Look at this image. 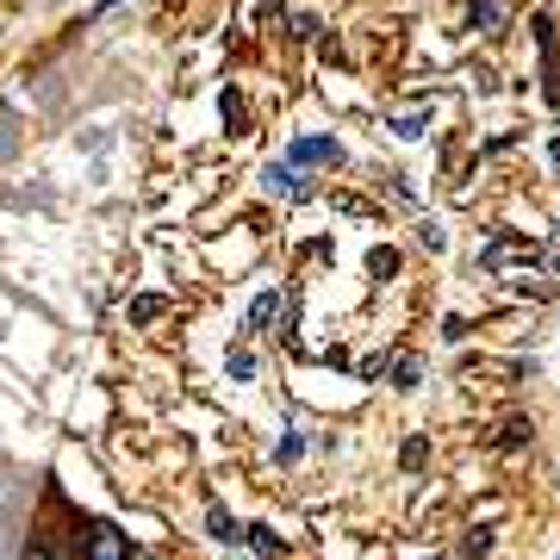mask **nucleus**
Listing matches in <instances>:
<instances>
[{"instance_id": "2eb2a0df", "label": "nucleus", "mask_w": 560, "mask_h": 560, "mask_svg": "<svg viewBox=\"0 0 560 560\" xmlns=\"http://www.w3.org/2000/svg\"><path fill=\"white\" fill-rule=\"evenodd\" d=\"M368 275H399V249H374V256H368Z\"/></svg>"}, {"instance_id": "4be33fe9", "label": "nucleus", "mask_w": 560, "mask_h": 560, "mask_svg": "<svg viewBox=\"0 0 560 560\" xmlns=\"http://www.w3.org/2000/svg\"><path fill=\"white\" fill-rule=\"evenodd\" d=\"M548 156H555V168H560V138H555V150H548Z\"/></svg>"}, {"instance_id": "6ab92c4d", "label": "nucleus", "mask_w": 560, "mask_h": 560, "mask_svg": "<svg viewBox=\"0 0 560 560\" xmlns=\"http://www.w3.org/2000/svg\"><path fill=\"white\" fill-rule=\"evenodd\" d=\"M418 243H423V249H442V243H448V237H442V231H436V224H430V219H423V224H418Z\"/></svg>"}, {"instance_id": "f03ea898", "label": "nucleus", "mask_w": 560, "mask_h": 560, "mask_svg": "<svg viewBox=\"0 0 560 560\" xmlns=\"http://www.w3.org/2000/svg\"><path fill=\"white\" fill-rule=\"evenodd\" d=\"M261 194H268V200H312V180H305L293 162H268V168H261Z\"/></svg>"}, {"instance_id": "6e6552de", "label": "nucleus", "mask_w": 560, "mask_h": 560, "mask_svg": "<svg viewBox=\"0 0 560 560\" xmlns=\"http://www.w3.org/2000/svg\"><path fill=\"white\" fill-rule=\"evenodd\" d=\"M280 312H287V300H280V293H261V300L249 305V330H268V324H275Z\"/></svg>"}, {"instance_id": "f8f14e48", "label": "nucleus", "mask_w": 560, "mask_h": 560, "mask_svg": "<svg viewBox=\"0 0 560 560\" xmlns=\"http://www.w3.org/2000/svg\"><path fill=\"white\" fill-rule=\"evenodd\" d=\"M423 460H430V436H411V442L399 448V467H405V474H418Z\"/></svg>"}, {"instance_id": "7ed1b4c3", "label": "nucleus", "mask_w": 560, "mask_h": 560, "mask_svg": "<svg viewBox=\"0 0 560 560\" xmlns=\"http://www.w3.org/2000/svg\"><path fill=\"white\" fill-rule=\"evenodd\" d=\"M287 162H293V168H305V162H330V168H337V162H342V143H337V138H293Z\"/></svg>"}, {"instance_id": "0eeeda50", "label": "nucleus", "mask_w": 560, "mask_h": 560, "mask_svg": "<svg viewBox=\"0 0 560 560\" xmlns=\"http://www.w3.org/2000/svg\"><path fill=\"white\" fill-rule=\"evenodd\" d=\"M529 442H536V423H529V418H511V423L499 430V448H504V455H517V448H529Z\"/></svg>"}, {"instance_id": "aec40b11", "label": "nucleus", "mask_w": 560, "mask_h": 560, "mask_svg": "<svg viewBox=\"0 0 560 560\" xmlns=\"http://www.w3.org/2000/svg\"><path fill=\"white\" fill-rule=\"evenodd\" d=\"M442 342H467V318H442Z\"/></svg>"}, {"instance_id": "9d476101", "label": "nucleus", "mask_w": 560, "mask_h": 560, "mask_svg": "<svg viewBox=\"0 0 560 560\" xmlns=\"http://www.w3.org/2000/svg\"><path fill=\"white\" fill-rule=\"evenodd\" d=\"M125 312H131V324H156L162 312H168V300H156V293H138V300L125 305Z\"/></svg>"}, {"instance_id": "f257e3e1", "label": "nucleus", "mask_w": 560, "mask_h": 560, "mask_svg": "<svg viewBox=\"0 0 560 560\" xmlns=\"http://www.w3.org/2000/svg\"><path fill=\"white\" fill-rule=\"evenodd\" d=\"M75 541H81V560H131V536L119 523H88Z\"/></svg>"}, {"instance_id": "20e7f679", "label": "nucleus", "mask_w": 560, "mask_h": 560, "mask_svg": "<svg viewBox=\"0 0 560 560\" xmlns=\"http://www.w3.org/2000/svg\"><path fill=\"white\" fill-rule=\"evenodd\" d=\"M511 256H517V261H536V243H529V237H492V243L480 249V268H504Z\"/></svg>"}, {"instance_id": "4468645a", "label": "nucleus", "mask_w": 560, "mask_h": 560, "mask_svg": "<svg viewBox=\"0 0 560 560\" xmlns=\"http://www.w3.org/2000/svg\"><path fill=\"white\" fill-rule=\"evenodd\" d=\"M418 381H423V368H418L411 355H405V361H393V386H399V393H411Z\"/></svg>"}, {"instance_id": "f3484780", "label": "nucleus", "mask_w": 560, "mask_h": 560, "mask_svg": "<svg viewBox=\"0 0 560 560\" xmlns=\"http://www.w3.org/2000/svg\"><path fill=\"white\" fill-rule=\"evenodd\" d=\"M318 32H324V25L312 20V13H300V20H293V38H300V44H318Z\"/></svg>"}, {"instance_id": "423d86ee", "label": "nucleus", "mask_w": 560, "mask_h": 560, "mask_svg": "<svg viewBox=\"0 0 560 560\" xmlns=\"http://www.w3.org/2000/svg\"><path fill=\"white\" fill-rule=\"evenodd\" d=\"M467 20H474V32H486V38H499L504 13H499V0H467Z\"/></svg>"}, {"instance_id": "9b49d317", "label": "nucleus", "mask_w": 560, "mask_h": 560, "mask_svg": "<svg viewBox=\"0 0 560 560\" xmlns=\"http://www.w3.org/2000/svg\"><path fill=\"white\" fill-rule=\"evenodd\" d=\"M243 541H249V548H256L261 560H287V548H280L275 529H243Z\"/></svg>"}, {"instance_id": "ddd939ff", "label": "nucleus", "mask_w": 560, "mask_h": 560, "mask_svg": "<svg viewBox=\"0 0 560 560\" xmlns=\"http://www.w3.org/2000/svg\"><path fill=\"white\" fill-rule=\"evenodd\" d=\"M224 125H231V138H243V125H249V119H243V101H237V88H224Z\"/></svg>"}, {"instance_id": "dca6fc26", "label": "nucleus", "mask_w": 560, "mask_h": 560, "mask_svg": "<svg viewBox=\"0 0 560 560\" xmlns=\"http://www.w3.org/2000/svg\"><path fill=\"white\" fill-rule=\"evenodd\" d=\"M523 143V131H499L492 143H480V156H504V150H517Z\"/></svg>"}, {"instance_id": "a211bd4d", "label": "nucleus", "mask_w": 560, "mask_h": 560, "mask_svg": "<svg viewBox=\"0 0 560 560\" xmlns=\"http://www.w3.org/2000/svg\"><path fill=\"white\" fill-rule=\"evenodd\" d=\"M249 374H256V355H249V349H237V355H231V381H249Z\"/></svg>"}, {"instance_id": "1a4fd4ad", "label": "nucleus", "mask_w": 560, "mask_h": 560, "mask_svg": "<svg viewBox=\"0 0 560 560\" xmlns=\"http://www.w3.org/2000/svg\"><path fill=\"white\" fill-rule=\"evenodd\" d=\"M206 529H212V536H219V541H243V523L231 517L224 504H212V511H206Z\"/></svg>"}, {"instance_id": "412c9836", "label": "nucleus", "mask_w": 560, "mask_h": 560, "mask_svg": "<svg viewBox=\"0 0 560 560\" xmlns=\"http://www.w3.org/2000/svg\"><path fill=\"white\" fill-rule=\"evenodd\" d=\"M300 455H305V442L287 430V436H280V460H300Z\"/></svg>"}, {"instance_id": "39448f33", "label": "nucleus", "mask_w": 560, "mask_h": 560, "mask_svg": "<svg viewBox=\"0 0 560 560\" xmlns=\"http://www.w3.org/2000/svg\"><path fill=\"white\" fill-rule=\"evenodd\" d=\"M25 560H81V541L69 548L62 536H50V529H44V536H32V548H25Z\"/></svg>"}]
</instances>
